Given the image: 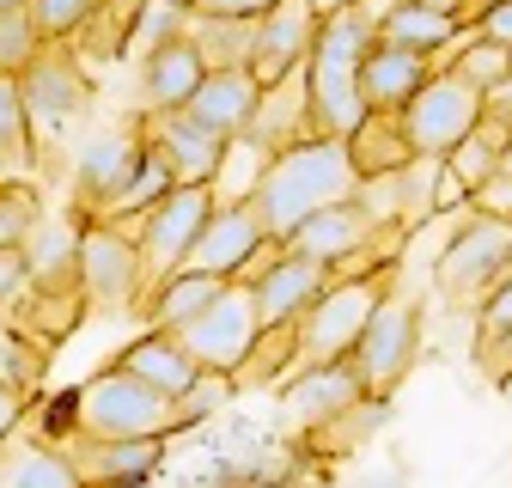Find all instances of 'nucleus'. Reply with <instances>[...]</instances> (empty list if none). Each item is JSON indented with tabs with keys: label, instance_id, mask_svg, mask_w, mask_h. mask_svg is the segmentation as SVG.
Returning <instances> with one entry per match:
<instances>
[{
	"label": "nucleus",
	"instance_id": "nucleus-1",
	"mask_svg": "<svg viewBox=\"0 0 512 488\" xmlns=\"http://www.w3.org/2000/svg\"><path fill=\"white\" fill-rule=\"evenodd\" d=\"M354 190H360V171H354L348 141H342V135H311V141L275 153V159L263 165V177H256L244 196L263 208V220H269L275 238H287L305 214L330 208V202H342V196H354Z\"/></svg>",
	"mask_w": 512,
	"mask_h": 488
},
{
	"label": "nucleus",
	"instance_id": "nucleus-2",
	"mask_svg": "<svg viewBox=\"0 0 512 488\" xmlns=\"http://www.w3.org/2000/svg\"><path fill=\"white\" fill-rule=\"evenodd\" d=\"M391 281H397V263L366 269V275H336L293 318V360H287V373H305V366H324V360H348L354 342L366 336L372 312L384 305V293H391Z\"/></svg>",
	"mask_w": 512,
	"mask_h": 488
},
{
	"label": "nucleus",
	"instance_id": "nucleus-3",
	"mask_svg": "<svg viewBox=\"0 0 512 488\" xmlns=\"http://www.w3.org/2000/svg\"><path fill=\"white\" fill-rule=\"evenodd\" d=\"M171 391L147 385L141 373L128 366H104L74 391V427L92 440H147V434H177V415H171ZM68 427V434H74Z\"/></svg>",
	"mask_w": 512,
	"mask_h": 488
},
{
	"label": "nucleus",
	"instance_id": "nucleus-4",
	"mask_svg": "<svg viewBox=\"0 0 512 488\" xmlns=\"http://www.w3.org/2000/svg\"><path fill=\"white\" fill-rule=\"evenodd\" d=\"M506 275H512V214L470 202V220L458 226V238L445 244L439 263H433L439 299H445V305H464V312H476V305H482Z\"/></svg>",
	"mask_w": 512,
	"mask_h": 488
},
{
	"label": "nucleus",
	"instance_id": "nucleus-5",
	"mask_svg": "<svg viewBox=\"0 0 512 488\" xmlns=\"http://www.w3.org/2000/svg\"><path fill=\"white\" fill-rule=\"evenodd\" d=\"M208 214H214V183H177V190L159 196L147 214L122 220L128 232H135V244H141V299H135V312L165 287V275L183 269V257H189V244L202 238Z\"/></svg>",
	"mask_w": 512,
	"mask_h": 488
},
{
	"label": "nucleus",
	"instance_id": "nucleus-6",
	"mask_svg": "<svg viewBox=\"0 0 512 488\" xmlns=\"http://www.w3.org/2000/svg\"><path fill=\"white\" fill-rule=\"evenodd\" d=\"M19 92H25L37 141L68 135L74 122L92 110V74H86L80 43L74 37H43V49L31 55V68L19 74Z\"/></svg>",
	"mask_w": 512,
	"mask_h": 488
},
{
	"label": "nucleus",
	"instance_id": "nucleus-7",
	"mask_svg": "<svg viewBox=\"0 0 512 488\" xmlns=\"http://www.w3.org/2000/svg\"><path fill=\"white\" fill-rule=\"evenodd\" d=\"M348 360H354L366 397H397V385L421 360V299L415 293H384V305L372 312V324H366V336L354 342Z\"/></svg>",
	"mask_w": 512,
	"mask_h": 488
},
{
	"label": "nucleus",
	"instance_id": "nucleus-8",
	"mask_svg": "<svg viewBox=\"0 0 512 488\" xmlns=\"http://www.w3.org/2000/svg\"><path fill=\"white\" fill-rule=\"evenodd\" d=\"M482 110H488V92L482 86H470L458 68H439L409 104H403V122H409V141H415V153L421 159H445L452 153L476 122H482Z\"/></svg>",
	"mask_w": 512,
	"mask_h": 488
},
{
	"label": "nucleus",
	"instance_id": "nucleus-9",
	"mask_svg": "<svg viewBox=\"0 0 512 488\" xmlns=\"http://www.w3.org/2000/svg\"><path fill=\"white\" fill-rule=\"evenodd\" d=\"M80 281L92 312H135L141 299V244L122 220H86L80 226Z\"/></svg>",
	"mask_w": 512,
	"mask_h": 488
},
{
	"label": "nucleus",
	"instance_id": "nucleus-10",
	"mask_svg": "<svg viewBox=\"0 0 512 488\" xmlns=\"http://www.w3.org/2000/svg\"><path fill=\"white\" fill-rule=\"evenodd\" d=\"M177 336H183V348L196 354L208 373H232L238 379V366L250 360V348H256V336H263V312H256V293L244 287V281H232L208 312H196L189 324H177Z\"/></svg>",
	"mask_w": 512,
	"mask_h": 488
},
{
	"label": "nucleus",
	"instance_id": "nucleus-11",
	"mask_svg": "<svg viewBox=\"0 0 512 488\" xmlns=\"http://www.w3.org/2000/svg\"><path fill=\"white\" fill-rule=\"evenodd\" d=\"M141 153H147V110H135V116L110 122L104 135H92L80 147V159H74V214L92 220L128 183V171L141 165Z\"/></svg>",
	"mask_w": 512,
	"mask_h": 488
},
{
	"label": "nucleus",
	"instance_id": "nucleus-12",
	"mask_svg": "<svg viewBox=\"0 0 512 488\" xmlns=\"http://www.w3.org/2000/svg\"><path fill=\"white\" fill-rule=\"evenodd\" d=\"M141 110H147V104H141ZM147 135L165 147V159L177 165V177H183V183H214V177L226 171L232 147H238V135L214 129V122H208V116H196L189 104L147 110Z\"/></svg>",
	"mask_w": 512,
	"mask_h": 488
},
{
	"label": "nucleus",
	"instance_id": "nucleus-13",
	"mask_svg": "<svg viewBox=\"0 0 512 488\" xmlns=\"http://www.w3.org/2000/svg\"><path fill=\"white\" fill-rule=\"evenodd\" d=\"M317 25H324V7L317 0H275V7L256 19V49H250V68L263 86L287 80L299 61L317 43Z\"/></svg>",
	"mask_w": 512,
	"mask_h": 488
},
{
	"label": "nucleus",
	"instance_id": "nucleus-14",
	"mask_svg": "<svg viewBox=\"0 0 512 488\" xmlns=\"http://www.w3.org/2000/svg\"><path fill=\"white\" fill-rule=\"evenodd\" d=\"M263 238H275V232H269L263 208H256L250 196H238V202H214V214H208L202 238L189 244L183 269H208V275H238V269L250 263V251H256V244H263Z\"/></svg>",
	"mask_w": 512,
	"mask_h": 488
},
{
	"label": "nucleus",
	"instance_id": "nucleus-15",
	"mask_svg": "<svg viewBox=\"0 0 512 488\" xmlns=\"http://www.w3.org/2000/svg\"><path fill=\"white\" fill-rule=\"evenodd\" d=\"M366 403V385L354 373V360H324V366H305V373H287L281 379V409L287 421L299 427H324V421H342L348 409Z\"/></svg>",
	"mask_w": 512,
	"mask_h": 488
},
{
	"label": "nucleus",
	"instance_id": "nucleus-16",
	"mask_svg": "<svg viewBox=\"0 0 512 488\" xmlns=\"http://www.w3.org/2000/svg\"><path fill=\"white\" fill-rule=\"evenodd\" d=\"M445 68V55H427V49H403V43H372L366 55V68H360V92L372 110H403L433 74Z\"/></svg>",
	"mask_w": 512,
	"mask_h": 488
},
{
	"label": "nucleus",
	"instance_id": "nucleus-17",
	"mask_svg": "<svg viewBox=\"0 0 512 488\" xmlns=\"http://www.w3.org/2000/svg\"><path fill=\"white\" fill-rule=\"evenodd\" d=\"M165 440L171 434H147V440H92V434H74L61 440L80 470V482H141L165 464Z\"/></svg>",
	"mask_w": 512,
	"mask_h": 488
},
{
	"label": "nucleus",
	"instance_id": "nucleus-18",
	"mask_svg": "<svg viewBox=\"0 0 512 488\" xmlns=\"http://www.w3.org/2000/svg\"><path fill=\"white\" fill-rule=\"evenodd\" d=\"M336 281V269L330 263H317V257H299V251H287L263 281H250V293H256V312H263V330H275V324H293L305 305L317 299Z\"/></svg>",
	"mask_w": 512,
	"mask_h": 488
},
{
	"label": "nucleus",
	"instance_id": "nucleus-19",
	"mask_svg": "<svg viewBox=\"0 0 512 488\" xmlns=\"http://www.w3.org/2000/svg\"><path fill=\"white\" fill-rule=\"evenodd\" d=\"M263 92H269V86L256 80L250 61H238V68H208V80L189 92V110L208 116L214 129H226V135H244L250 116L263 110Z\"/></svg>",
	"mask_w": 512,
	"mask_h": 488
},
{
	"label": "nucleus",
	"instance_id": "nucleus-20",
	"mask_svg": "<svg viewBox=\"0 0 512 488\" xmlns=\"http://www.w3.org/2000/svg\"><path fill=\"white\" fill-rule=\"evenodd\" d=\"M202 80H208V55L196 49V37H177V43L141 55V104L147 110L189 104V92H196Z\"/></svg>",
	"mask_w": 512,
	"mask_h": 488
},
{
	"label": "nucleus",
	"instance_id": "nucleus-21",
	"mask_svg": "<svg viewBox=\"0 0 512 488\" xmlns=\"http://www.w3.org/2000/svg\"><path fill=\"white\" fill-rule=\"evenodd\" d=\"M92 312V299H86V287H31L19 305H13V324L31 336V342H43L49 354L68 342L74 330H80V318Z\"/></svg>",
	"mask_w": 512,
	"mask_h": 488
},
{
	"label": "nucleus",
	"instance_id": "nucleus-22",
	"mask_svg": "<svg viewBox=\"0 0 512 488\" xmlns=\"http://www.w3.org/2000/svg\"><path fill=\"white\" fill-rule=\"evenodd\" d=\"M116 366L141 373L147 385H159V391H171V397H177V391H189V385L208 373V366L183 348V336H177V330H153V336H141V342H128V348L116 354Z\"/></svg>",
	"mask_w": 512,
	"mask_h": 488
},
{
	"label": "nucleus",
	"instance_id": "nucleus-23",
	"mask_svg": "<svg viewBox=\"0 0 512 488\" xmlns=\"http://www.w3.org/2000/svg\"><path fill=\"white\" fill-rule=\"evenodd\" d=\"M348 153H354V171L360 177H391L403 165H415V141H409V122L403 110H366V122L348 135Z\"/></svg>",
	"mask_w": 512,
	"mask_h": 488
},
{
	"label": "nucleus",
	"instance_id": "nucleus-24",
	"mask_svg": "<svg viewBox=\"0 0 512 488\" xmlns=\"http://www.w3.org/2000/svg\"><path fill=\"white\" fill-rule=\"evenodd\" d=\"M464 31H470V25H464L458 13L433 7V0H391V7H384V19H378V37H384V43L427 49V55H445Z\"/></svg>",
	"mask_w": 512,
	"mask_h": 488
},
{
	"label": "nucleus",
	"instance_id": "nucleus-25",
	"mask_svg": "<svg viewBox=\"0 0 512 488\" xmlns=\"http://www.w3.org/2000/svg\"><path fill=\"white\" fill-rule=\"evenodd\" d=\"M80 214L68 220H37L25 251H31V287H86L80 281Z\"/></svg>",
	"mask_w": 512,
	"mask_h": 488
},
{
	"label": "nucleus",
	"instance_id": "nucleus-26",
	"mask_svg": "<svg viewBox=\"0 0 512 488\" xmlns=\"http://www.w3.org/2000/svg\"><path fill=\"white\" fill-rule=\"evenodd\" d=\"M232 287V275H208V269H177V275H165V287L141 305L135 318H147L153 330H177V324H189L196 312H208V305L220 299Z\"/></svg>",
	"mask_w": 512,
	"mask_h": 488
},
{
	"label": "nucleus",
	"instance_id": "nucleus-27",
	"mask_svg": "<svg viewBox=\"0 0 512 488\" xmlns=\"http://www.w3.org/2000/svg\"><path fill=\"white\" fill-rule=\"evenodd\" d=\"M177 183H183V177H177V165H171V159H165V147L147 135V153H141V165L128 171V183H122V190H116V196H110V202H104L92 220H135V214H147L159 196H171Z\"/></svg>",
	"mask_w": 512,
	"mask_h": 488
},
{
	"label": "nucleus",
	"instance_id": "nucleus-28",
	"mask_svg": "<svg viewBox=\"0 0 512 488\" xmlns=\"http://www.w3.org/2000/svg\"><path fill=\"white\" fill-rule=\"evenodd\" d=\"M37 159H43V141L31 129L19 74H0V177H31Z\"/></svg>",
	"mask_w": 512,
	"mask_h": 488
},
{
	"label": "nucleus",
	"instance_id": "nucleus-29",
	"mask_svg": "<svg viewBox=\"0 0 512 488\" xmlns=\"http://www.w3.org/2000/svg\"><path fill=\"white\" fill-rule=\"evenodd\" d=\"M445 68H458L470 86H482L488 98L494 92H506V80H512V43H500V37H482L476 25L458 37V49H445Z\"/></svg>",
	"mask_w": 512,
	"mask_h": 488
},
{
	"label": "nucleus",
	"instance_id": "nucleus-30",
	"mask_svg": "<svg viewBox=\"0 0 512 488\" xmlns=\"http://www.w3.org/2000/svg\"><path fill=\"white\" fill-rule=\"evenodd\" d=\"M141 7H147V0H104V7L74 31L80 55H86V61H116V55H128V37H135V25H141Z\"/></svg>",
	"mask_w": 512,
	"mask_h": 488
},
{
	"label": "nucleus",
	"instance_id": "nucleus-31",
	"mask_svg": "<svg viewBox=\"0 0 512 488\" xmlns=\"http://www.w3.org/2000/svg\"><path fill=\"white\" fill-rule=\"evenodd\" d=\"M189 37H196V49L208 55V68H238V61H250V49H256V19H232V13H196Z\"/></svg>",
	"mask_w": 512,
	"mask_h": 488
},
{
	"label": "nucleus",
	"instance_id": "nucleus-32",
	"mask_svg": "<svg viewBox=\"0 0 512 488\" xmlns=\"http://www.w3.org/2000/svg\"><path fill=\"white\" fill-rule=\"evenodd\" d=\"M189 25H196V0H147L135 37H128V55H153V49L189 37Z\"/></svg>",
	"mask_w": 512,
	"mask_h": 488
},
{
	"label": "nucleus",
	"instance_id": "nucleus-33",
	"mask_svg": "<svg viewBox=\"0 0 512 488\" xmlns=\"http://www.w3.org/2000/svg\"><path fill=\"white\" fill-rule=\"evenodd\" d=\"M43 373H49V348L43 342H31L7 312H0V379H13V385H43Z\"/></svg>",
	"mask_w": 512,
	"mask_h": 488
},
{
	"label": "nucleus",
	"instance_id": "nucleus-34",
	"mask_svg": "<svg viewBox=\"0 0 512 488\" xmlns=\"http://www.w3.org/2000/svg\"><path fill=\"white\" fill-rule=\"evenodd\" d=\"M0 482H55V488H68V482H80V470H74V458H68V446H25L19 458H7L0 464Z\"/></svg>",
	"mask_w": 512,
	"mask_h": 488
},
{
	"label": "nucleus",
	"instance_id": "nucleus-35",
	"mask_svg": "<svg viewBox=\"0 0 512 488\" xmlns=\"http://www.w3.org/2000/svg\"><path fill=\"white\" fill-rule=\"evenodd\" d=\"M37 49H43V31H37V19H31L25 0L0 7V74H25Z\"/></svg>",
	"mask_w": 512,
	"mask_h": 488
},
{
	"label": "nucleus",
	"instance_id": "nucleus-36",
	"mask_svg": "<svg viewBox=\"0 0 512 488\" xmlns=\"http://www.w3.org/2000/svg\"><path fill=\"white\" fill-rule=\"evenodd\" d=\"M37 220H43V202H37L31 183L25 177H0V251H7V244H25Z\"/></svg>",
	"mask_w": 512,
	"mask_h": 488
},
{
	"label": "nucleus",
	"instance_id": "nucleus-37",
	"mask_svg": "<svg viewBox=\"0 0 512 488\" xmlns=\"http://www.w3.org/2000/svg\"><path fill=\"white\" fill-rule=\"evenodd\" d=\"M232 397V373H202L189 391H177V403H171V415H177V434H189V427H202L220 403Z\"/></svg>",
	"mask_w": 512,
	"mask_h": 488
},
{
	"label": "nucleus",
	"instance_id": "nucleus-38",
	"mask_svg": "<svg viewBox=\"0 0 512 488\" xmlns=\"http://www.w3.org/2000/svg\"><path fill=\"white\" fill-rule=\"evenodd\" d=\"M25 7H31V19H37L43 37H74L104 7V0H25Z\"/></svg>",
	"mask_w": 512,
	"mask_h": 488
},
{
	"label": "nucleus",
	"instance_id": "nucleus-39",
	"mask_svg": "<svg viewBox=\"0 0 512 488\" xmlns=\"http://www.w3.org/2000/svg\"><path fill=\"white\" fill-rule=\"evenodd\" d=\"M500 336H512V275L476 305V354H488Z\"/></svg>",
	"mask_w": 512,
	"mask_h": 488
},
{
	"label": "nucleus",
	"instance_id": "nucleus-40",
	"mask_svg": "<svg viewBox=\"0 0 512 488\" xmlns=\"http://www.w3.org/2000/svg\"><path fill=\"white\" fill-rule=\"evenodd\" d=\"M25 293H31V251L25 244H7L0 251V312H13Z\"/></svg>",
	"mask_w": 512,
	"mask_h": 488
},
{
	"label": "nucleus",
	"instance_id": "nucleus-41",
	"mask_svg": "<svg viewBox=\"0 0 512 488\" xmlns=\"http://www.w3.org/2000/svg\"><path fill=\"white\" fill-rule=\"evenodd\" d=\"M31 385H13V379H0V446H7L13 434H19V421H25V409H31Z\"/></svg>",
	"mask_w": 512,
	"mask_h": 488
},
{
	"label": "nucleus",
	"instance_id": "nucleus-42",
	"mask_svg": "<svg viewBox=\"0 0 512 488\" xmlns=\"http://www.w3.org/2000/svg\"><path fill=\"white\" fill-rule=\"evenodd\" d=\"M275 0H196V13H232V19H263Z\"/></svg>",
	"mask_w": 512,
	"mask_h": 488
},
{
	"label": "nucleus",
	"instance_id": "nucleus-43",
	"mask_svg": "<svg viewBox=\"0 0 512 488\" xmlns=\"http://www.w3.org/2000/svg\"><path fill=\"white\" fill-rule=\"evenodd\" d=\"M476 31H482V37H500V43H512V0H494V7L476 19Z\"/></svg>",
	"mask_w": 512,
	"mask_h": 488
},
{
	"label": "nucleus",
	"instance_id": "nucleus-44",
	"mask_svg": "<svg viewBox=\"0 0 512 488\" xmlns=\"http://www.w3.org/2000/svg\"><path fill=\"white\" fill-rule=\"evenodd\" d=\"M470 202H482V208H500V214H512V177H494L488 190H476Z\"/></svg>",
	"mask_w": 512,
	"mask_h": 488
},
{
	"label": "nucleus",
	"instance_id": "nucleus-45",
	"mask_svg": "<svg viewBox=\"0 0 512 488\" xmlns=\"http://www.w3.org/2000/svg\"><path fill=\"white\" fill-rule=\"evenodd\" d=\"M433 7H445V13H458L464 25H476V19H482V13L494 7V0H433Z\"/></svg>",
	"mask_w": 512,
	"mask_h": 488
},
{
	"label": "nucleus",
	"instance_id": "nucleus-46",
	"mask_svg": "<svg viewBox=\"0 0 512 488\" xmlns=\"http://www.w3.org/2000/svg\"><path fill=\"white\" fill-rule=\"evenodd\" d=\"M500 177H512V141H506V153H500Z\"/></svg>",
	"mask_w": 512,
	"mask_h": 488
},
{
	"label": "nucleus",
	"instance_id": "nucleus-47",
	"mask_svg": "<svg viewBox=\"0 0 512 488\" xmlns=\"http://www.w3.org/2000/svg\"><path fill=\"white\" fill-rule=\"evenodd\" d=\"M500 391H506V403H512V373H506V379H500Z\"/></svg>",
	"mask_w": 512,
	"mask_h": 488
},
{
	"label": "nucleus",
	"instance_id": "nucleus-48",
	"mask_svg": "<svg viewBox=\"0 0 512 488\" xmlns=\"http://www.w3.org/2000/svg\"><path fill=\"white\" fill-rule=\"evenodd\" d=\"M0 7H13V0H0Z\"/></svg>",
	"mask_w": 512,
	"mask_h": 488
}]
</instances>
